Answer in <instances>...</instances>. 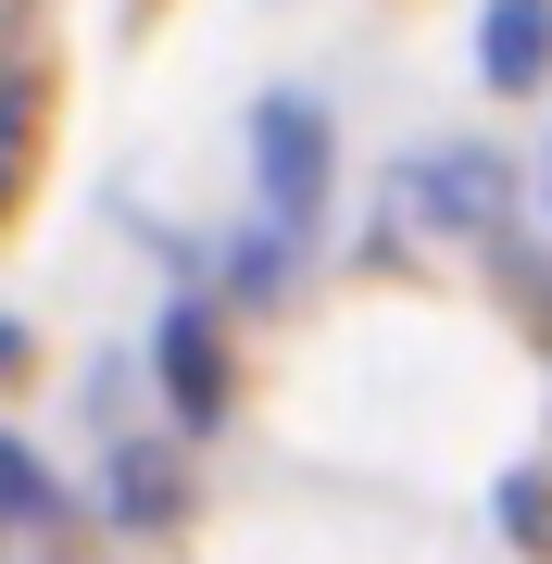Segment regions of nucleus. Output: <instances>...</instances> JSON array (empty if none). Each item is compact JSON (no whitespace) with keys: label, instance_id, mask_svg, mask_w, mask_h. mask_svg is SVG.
<instances>
[{"label":"nucleus","instance_id":"obj_1","mask_svg":"<svg viewBox=\"0 0 552 564\" xmlns=\"http://www.w3.org/2000/svg\"><path fill=\"white\" fill-rule=\"evenodd\" d=\"M327 101H302V88H264L251 101V188H264V226L277 239H314L327 226Z\"/></svg>","mask_w":552,"mask_h":564},{"label":"nucleus","instance_id":"obj_2","mask_svg":"<svg viewBox=\"0 0 552 564\" xmlns=\"http://www.w3.org/2000/svg\"><path fill=\"white\" fill-rule=\"evenodd\" d=\"M402 214L440 226V239H490L515 214V176H502V151H427V163H402Z\"/></svg>","mask_w":552,"mask_h":564},{"label":"nucleus","instance_id":"obj_3","mask_svg":"<svg viewBox=\"0 0 552 564\" xmlns=\"http://www.w3.org/2000/svg\"><path fill=\"white\" fill-rule=\"evenodd\" d=\"M151 377H164L176 426H226V402H239V377H226V326L202 302H176L164 326H151Z\"/></svg>","mask_w":552,"mask_h":564},{"label":"nucleus","instance_id":"obj_4","mask_svg":"<svg viewBox=\"0 0 552 564\" xmlns=\"http://www.w3.org/2000/svg\"><path fill=\"white\" fill-rule=\"evenodd\" d=\"M477 76L502 101H540L552 88V0H477Z\"/></svg>","mask_w":552,"mask_h":564},{"label":"nucleus","instance_id":"obj_5","mask_svg":"<svg viewBox=\"0 0 552 564\" xmlns=\"http://www.w3.org/2000/svg\"><path fill=\"white\" fill-rule=\"evenodd\" d=\"M101 502H113V527H139V540H151V527L176 514V477H164V464H151V452H113Z\"/></svg>","mask_w":552,"mask_h":564},{"label":"nucleus","instance_id":"obj_6","mask_svg":"<svg viewBox=\"0 0 552 564\" xmlns=\"http://www.w3.org/2000/svg\"><path fill=\"white\" fill-rule=\"evenodd\" d=\"M0 514H13V527H51V514H63V489H51V464L25 452V440H0Z\"/></svg>","mask_w":552,"mask_h":564},{"label":"nucleus","instance_id":"obj_7","mask_svg":"<svg viewBox=\"0 0 552 564\" xmlns=\"http://www.w3.org/2000/svg\"><path fill=\"white\" fill-rule=\"evenodd\" d=\"M490 514H502V540H515V552H552V477H540V464L490 489Z\"/></svg>","mask_w":552,"mask_h":564}]
</instances>
